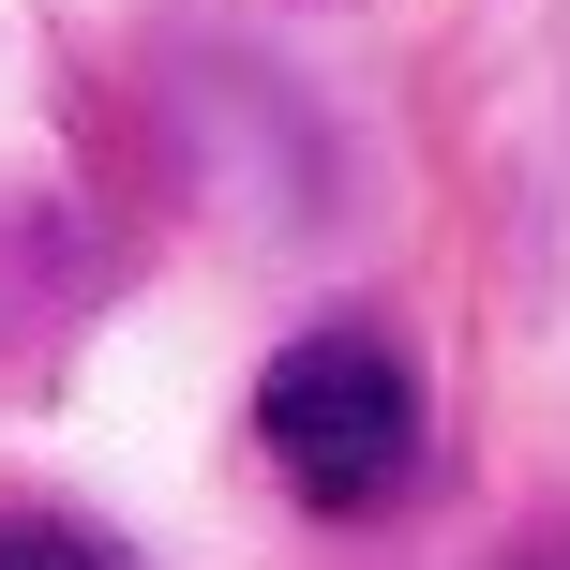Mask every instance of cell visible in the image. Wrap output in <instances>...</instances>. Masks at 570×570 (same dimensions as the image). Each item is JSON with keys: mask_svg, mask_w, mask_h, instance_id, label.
<instances>
[{"mask_svg": "<svg viewBox=\"0 0 570 570\" xmlns=\"http://www.w3.org/2000/svg\"><path fill=\"white\" fill-rule=\"evenodd\" d=\"M256 435H271V465L315 511H361V495H391L405 451H421V391H405V361L375 331H301L256 375Z\"/></svg>", "mask_w": 570, "mask_h": 570, "instance_id": "1", "label": "cell"}, {"mask_svg": "<svg viewBox=\"0 0 570 570\" xmlns=\"http://www.w3.org/2000/svg\"><path fill=\"white\" fill-rule=\"evenodd\" d=\"M0 570H120V541H90L60 511H0Z\"/></svg>", "mask_w": 570, "mask_h": 570, "instance_id": "2", "label": "cell"}]
</instances>
